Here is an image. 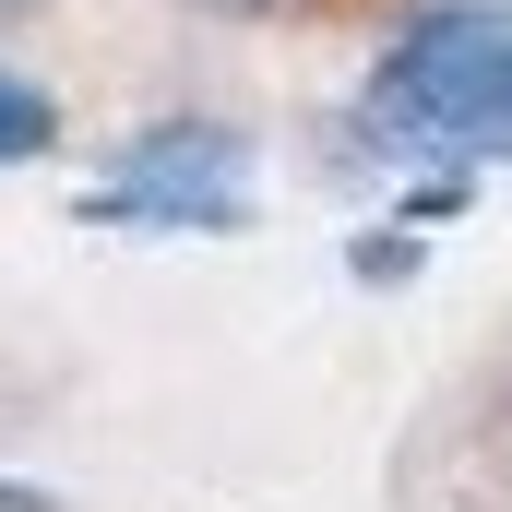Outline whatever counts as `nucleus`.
<instances>
[{
	"label": "nucleus",
	"instance_id": "obj_1",
	"mask_svg": "<svg viewBox=\"0 0 512 512\" xmlns=\"http://www.w3.org/2000/svg\"><path fill=\"white\" fill-rule=\"evenodd\" d=\"M358 131L393 167H512V0H429L358 84Z\"/></svg>",
	"mask_w": 512,
	"mask_h": 512
},
{
	"label": "nucleus",
	"instance_id": "obj_2",
	"mask_svg": "<svg viewBox=\"0 0 512 512\" xmlns=\"http://www.w3.org/2000/svg\"><path fill=\"white\" fill-rule=\"evenodd\" d=\"M96 227H155V239H239L251 227V131L215 108L143 120L108 155V191H84Z\"/></svg>",
	"mask_w": 512,
	"mask_h": 512
},
{
	"label": "nucleus",
	"instance_id": "obj_3",
	"mask_svg": "<svg viewBox=\"0 0 512 512\" xmlns=\"http://www.w3.org/2000/svg\"><path fill=\"white\" fill-rule=\"evenodd\" d=\"M36 155H60V96L24 60H0V167H36Z\"/></svg>",
	"mask_w": 512,
	"mask_h": 512
},
{
	"label": "nucleus",
	"instance_id": "obj_4",
	"mask_svg": "<svg viewBox=\"0 0 512 512\" xmlns=\"http://www.w3.org/2000/svg\"><path fill=\"white\" fill-rule=\"evenodd\" d=\"M346 274H358V286H405V274H417V227H382V239H358V251H346Z\"/></svg>",
	"mask_w": 512,
	"mask_h": 512
},
{
	"label": "nucleus",
	"instance_id": "obj_5",
	"mask_svg": "<svg viewBox=\"0 0 512 512\" xmlns=\"http://www.w3.org/2000/svg\"><path fill=\"white\" fill-rule=\"evenodd\" d=\"M227 24H274V12H298V0H215Z\"/></svg>",
	"mask_w": 512,
	"mask_h": 512
},
{
	"label": "nucleus",
	"instance_id": "obj_6",
	"mask_svg": "<svg viewBox=\"0 0 512 512\" xmlns=\"http://www.w3.org/2000/svg\"><path fill=\"white\" fill-rule=\"evenodd\" d=\"M0 512H60L48 489H24V477H0Z\"/></svg>",
	"mask_w": 512,
	"mask_h": 512
},
{
	"label": "nucleus",
	"instance_id": "obj_7",
	"mask_svg": "<svg viewBox=\"0 0 512 512\" xmlns=\"http://www.w3.org/2000/svg\"><path fill=\"white\" fill-rule=\"evenodd\" d=\"M24 12H48V0H0V24H24Z\"/></svg>",
	"mask_w": 512,
	"mask_h": 512
}]
</instances>
